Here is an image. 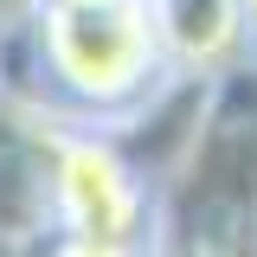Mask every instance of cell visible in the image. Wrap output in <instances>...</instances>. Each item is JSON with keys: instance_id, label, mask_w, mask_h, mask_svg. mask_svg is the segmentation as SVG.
<instances>
[{"instance_id": "6da1fadb", "label": "cell", "mask_w": 257, "mask_h": 257, "mask_svg": "<svg viewBox=\"0 0 257 257\" xmlns=\"http://www.w3.org/2000/svg\"><path fill=\"white\" fill-rule=\"evenodd\" d=\"M39 103L90 128H116L174 77L155 39L148 0H109V7H64L32 0L26 13Z\"/></svg>"}, {"instance_id": "7a4b0ae2", "label": "cell", "mask_w": 257, "mask_h": 257, "mask_svg": "<svg viewBox=\"0 0 257 257\" xmlns=\"http://www.w3.org/2000/svg\"><path fill=\"white\" fill-rule=\"evenodd\" d=\"M155 206L161 187L109 128L64 116L52 148V238H96V244H122L148 257Z\"/></svg>"}, {"instance_id": "3957f363", "label": "cell", "mask_w": 257, "mask_h": 257, "mask_svg": "<svg viewBox=\"0 0 257 257\" xmlns=\"http://www.w3.org/2000/svg\"><path fill=\"white\" fill-rule=\"evenodd\" d=\"M58 109L0 84V251H39L52 238V148Z\"/></svg>"}, {"instance_id": "277c9868", "label": "cell", "mask_w": 257, "mask_h": 257, "mask_svg": "<svg viewBox=\"0 0 257 257\" xmlns=\"http://www.w3.org/2000/svg\"><path fill=\"white\" fill-rule=\"evenodd\" d=\"M148 13H155L167 71L187 84H219L225 71H238L251 58L238 0H148Z\"/></svg>"}, {"instance_id": "5b68a950", "label": "cell", "mask_w": 257, "mask_h": 257, "mask_svg": "<svg viewBox=\"0 0 257 257\" xmlns=\"http://www.w3.org/2000/svg\"><path fill=\"white\" fill-rule=\"evenodd\" d=\"M39 257H142V251H122V244H96V238H45Z\"/></svg>"}, {"instance_id": "8992f818", "label": "cell", "mask_w": 257, "mask_h": 257, "mask_svg": "<svg viewBox=\"0 0 257 257\" xmlns=\"http://www.w3.org/2000/svg\"><path fill=\"white\" fill-rule=\"evenodd\" d=\"M238 20H244V45H251V58H257V0H238Z\"/></svg>"}, {"instance_id": "52a82bcc", "label": "cell", "mask_w": 257, "mask_h": 257, "mask_svg": "<svg viewBox=\"0 0 257 257\" xmlns=\"http://www.w3.org/2000/svg\"><path fill=\"white\" fill-rule=\"evenodd\" d=\"M64 7H109V0H64Z\"/></svg>"}, {"instance_id": "ba28073f", "label": "cell", "mask_w": 257, "mask_h": 257, "mask_svg": "<svg viewBox=\"0 0 257 257\" xmlns=\"http://www.w3.org/2000/svg\"><path fill=\"white\" fill-rule=\"evenodd\" d=\"M251 231H257V212H251Z\"/></svg>"}]
</instances>
